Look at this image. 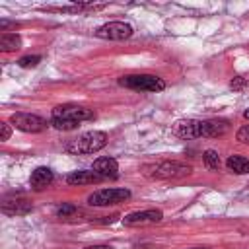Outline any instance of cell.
Listing matches in <instances>:
<instances>
[{
    "label": "cell",
    "instance_id": "cell-17",
    "mask_svg": "<svg viewBox=\"0 0 249 249\" xmlns=\"http://www.w3.org/2000/svg\"><path fill=\"white\" fill-rule=\"evenodd\" d=\"M78 214H82V212H80L74 204H68V202L56 208V216H58L60 220H64V222H74Z\"/></svg>",
    "mask_w": 249,
    "mask_h": 249
},
{
    "label": "cell",
    "instance_id": "cell-25",
    "mask_svg": "<svg viewBox=\"0 0 249 249\" xmlns=\"http://www.w3.org/2000/svg\"><path fill=\"white\" fill-rule=\"evenodd\" d=\"M191 249H206V247H191Z\"/></svg>",
    "mask_w": 249,
    "mask_h": 249
},
{
    "label": "cell",
    "instance_id": "cell-23",
    "mask_svg": "<svg viewBox=\"0 0 249 249\" xmlns=\"http://www.w3.org/2000/svg\"><path fill=\"white\" fill-rule=\"evenodd\" d=\"M84 249H115V247H111V245H88Z\"/></svg>",
    "mask_w": 249,
    "mask_h": 249
},
{
    "label": "cell",
    "instance_id": "cell-1",
    "mask_svg": "<svg viewBox=\"0 0 249 249\" xmlns=\"http://www.w3.org/2000/svg\"><path fill=\"white\" fill-rule=\"evenodd\" d=\"M93 117H95V113L91 109L74 105V103H66V105H58L53 109L51 124L58 130H74L82 121H91Z\"/></svg>",
    "mask_w": 249,
    "mask_h": 249
},
{
    "label": "cell",
    "instance_id": "cell-16",
    "mask_svg": "<svg viewBox=\"0 0 249 249\" xmlns=\"http://www.w3.org/2000/svg\"><path fill=\"white\" fill-rule=\"evenodd\" d=\"M228 169L237 173V175H243V173H249V160L243 158V156H230L228 161H226Z\"/></svg>",
    "mask_w": 249,
    "mask_h": 249
},
{
    "label": "cell",
    "instance_id": "cell-3",
    "mask_svg": "<svg viewBox=\"0 0 249 249\" xmlns=\"http://www.w3.org/2000/svg\"><path fill=\"white\" fill-rule=\"evenodd\" d=\"M107 144V134L103 130H89V132H84L80 134L78 138L70 140L66 144V152L68 154H93V152H99L101 148H105Z\"/></svg>",
    "mask_w": 249,
    "mask_h": 249
},
{
    "label": "cell",
    "instance_id": "cell-7",
    "mask_svg": "<svg viewBox=\"0 0 249 249\" xmlns=\"http://www.w3.org/2000/svg\"><path fill=\"white\" fill-rule=\"evenodd\" d=\"M10 123L21 132H43L47 128V121L31 113H14Z\"/></svg>",
    "mask_w": 249,
    "mask_h": 249
},
{
    "label": "cell",
    "instance_id": "cell-2",
    "mask_svg": "<svg viewBox=\"0 0 249 249\" xmlns=\"http://www.w3.org/2000/svg\"><path fill=\"white\" fill-rule=\"evenodd\" d=\"M142 173L148 179H177V177H185L191 173V165L181 163V161H154V163H146L142 165Z\"/></svg>",
    "mask_w": 249,
    "mask_h": 249
},
{
    "label": "cell",
    "instance_id": "cell-4",
    "mask_svg": "<svg viewBox=\"0 0 249 249\" xmlns=\"http://www.w3.org/2000/svg\"><path fill=\"white\" fill-rule=\"evenodd\" d=\"M121 86L130 88V89H138V91H161L165 88V82L158 76L152 74H130V76H123L119 80Z\"/></svg>",
    "mask_w": 249,
    "mask_h": 249
},
{
    "label": "cell",
    "instance_id": "cell-11",
    "mask_svg": "<svg viewBox=\"0 0 249 249\" xmlns=\"http://www.w3.org/2000/svg\"><path fill=\"white\" fill-rule=\"evenodd\" d=\"M53 179H54L53 169L41 165V167L33 169V173H31V177H29V185H31L33 191H43V189H47V187L53 183Z\"/></svg>",
    "mask_w": 249,
    "mask_h": 249
},
{
    "label": "cell",
    "instance_id": "cell-14",
    "mask_svg": "<svg viewBox=\"0 0 249 249\" xmlns=\"http://www.w3.org/2000/svg\"><path fill=\"white\" fill-rule=\"evenodd\" d=\"M103 177L97 175L93 169L91 171H72L70 175H66V183L68 185H91V183H99Z\"/></svg>",
    "mask_w": 249,
    "mask_h": 249
},
{
    "label": "cell",
    "instance_id": "cell-13",
    "mask_svg": "<svg viewBox=\"0 0 249 249\" xmlns=\"http://www.w3.org/2000/svg\"><path fill=\"white\" fill-rule=\"evenodd\" d=\"M31 202L25 200V198H6L2 202V212L8 214V216H16V214H27L31 212Z\"/></svg>",
    "mask_w": 249,
    "mask_h": 249
},
{
    "label": "cell",
    "instance_id": "cell-19",
    "mask_svg": "<svg viewBox=\"0 0 249 249\" xmlns=\"http://www.w3.org/2000/svg\"><path fill=\"white\" fill-rule=\"evenodd\" d=\"M41 62V56L39 54H29V56H21L19 60H18V64L21 66V68H33V66H37Z\"/></svg>",
    "mask_w": 249,
    "mask_h": 249
},
{
    "label": "cell",
    "instance_id": "cell-24",
    "mask_svg": "<svg viewBox=\"0 0 249 249\" xmlns=\"http://www.w3.org/2000/svg\"><path fill=\"white\" fill-rule=\"evenodd\" d=\"M243 117H245V119L249 121V109H245V111H243Z\"/></svg>",
    "mask_w": 249,
    "mask_h": 249
},
{
    "label": "cell",
    "instance_id": "cell-12",
    "mask_svg": "<svg viewBox=\"0 0 249 249\" xmlns=\"http://www.w3.org/2000/svg\"><path fill=\"white\" fill-rule=\"evenodd\" d=\"M230 130V123L226 119H210L202 121V136L204 138H216Z\"/></svg>",
    "mask_w": 249,
    "mask_h": 249
},
{
    "label": "cell",
    "instance_id": "cell-9",
    "mask_svg": "<svg viewBox=\"0 0 249 249\" xmlns=\"http://www.w3.org/2000/svg\"><path fill=\"white\" fill-rule=\"evenodd\" d=\"M173 132L179 138H200L202 136V121L196 119H185V121H177L173 126Z\"/></svg>",
    "mask_w": 249,
    "mask_h": 249
},
{
    "label": "cell",
    "instance_id": "cell-6",
    "mask_svg": "<svg viewBox=\"0 0 249 249\" xmlns=\"http://www.w3.org/2000/svg\"><path fill=\"white\" fill-rule=\"evenodd\" d=\"M95 35L99 39H107V41H124L132 35V25H128L124 21H109V23L97 27Z\"/></svg>",
    "mask_w": 249,
    "mask_h": 249
},
{
    "label": "cell",
    "instance_id": "cell-15",
    "mask_svg": "<svg viewBox=\"0 0 249 249\" xmlns=\"http://www.w3.org/2000/svg\"><path fill=\"white\" fill-rule=\"evenodd\" d=\"M21 49V37L16 33H2L0 35V51L2 53H14Z\"/></svg>",
    "mask_w": 249,
    "mask_h": 249
},
{
    "label": "cell",
    "instance_id": "cell-20",
    "mask_svg": "<svg viewBox=\"0 0 249 249\" xmlns=\"http://www.w3.org/2000/svg\"><path fill=\"white\" fill-rule=\"evenodd\" d=\"M237 140L243 142V144H249V124H243L239 130H237Z\"/></svg>",
    "mask_w": 249,
    "mask_h": 249
},
{
    "label": "cell",
    "instance_id": "cell-21",
    "mask_svg": "<svg viewBox=\"0 0 249 249\" xmlns=\"http://www.w3.org/2000/svg\"><path fill=\"white\" fill-rule=\"evenodd\" d=\"M0 130H2V136H0V140H2V142H6V140L10 138V134H12V128H10V124H8V123H0Z\"/></svg>",
    "mask_w": 249,
    "mask_h": 249
},
{
    "label": "cell",
    "instance_id": "cell-22",
    "mask_svg": "<svg viewBox=\"0 0 249 249\" xmlns=\"http://www.w3.org/2000/svg\"><path fill=\"white\" fill-rule=\"evenodd\" d=\"M243 84H245V80H243L241 76H235V78L230 82V88H231V89H241Z\"/></svg>",
    "mask_w": 249,
    "mask_h": 249
},
{
    "label": "cell",
    "instance_id": "cell-8",
    "mask_svg": "<svg viewBox=\"0 0 249 249\" xmlns=\"http://www.w3.org/2000/svg\"><path fill=\"white\" fill-rule=\"evenodd\" d=\"M163 214L161 210H156V208H150V210H138V212H130L123 218V224L124 226H144V224H158L161 222Z\"/></svg>",
    "mask_w": 249,
    "mask_h": 249
},
{
    "label": "cell",
    "instance_id": "cell-10",
    "mask_svg": "<svg viewBox=\"0 0 249 249\" xmlns=\"http://www.w3.org/2000/svg\"><path fill=\"white\" fill-rule=\"evenodd\" d=\"M91 169H93L97 175H101L103 179H109V177L115 179V177L119 175V163H117L115 158H109V156H105V158H97V160L93 161Z\"/></svg>",
    "mask_w": 249,
    "mask_h": 249
},
{
    "label": "cell",
    "instance_id": "cell-18",
    "mask_svg": "<svg viewBox=\"0 0 249 249\" xmlns=\"http://www.w3.org/2000/svg\"><path fill=\"white\" fill-rule=\"evenodd\" d=\"M202 160H204V165L208 167V169H218L220 167V154L216 152V150H206L204 154H202Z\"/></svg>",
    "mask_w": 249,
    "mask_h": 249
},
{
    "label": "cell",
    "instance_id": "cell-5",
    "mask_svg": "<svg viewBox=\"0 0 249 249\" xmlns=\"http://www.w3.org/2000/svg\"><path fill=\"white\" fill-rule=\"evenodd\" d=\"M128 198H130L128 189H99L88 196V204L89 206H113Z\"/></svg>",
    "mask_w": 249,
    "mask_h": 249
}]
</instances>
